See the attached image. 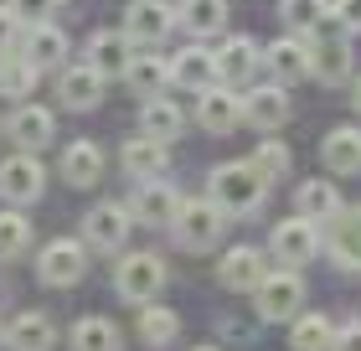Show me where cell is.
<instances>
[{"instance_id": "1", "label": "cell", "mask_w": 361, "mask_h": 351, "mask_svg": "<svg viewBox=\"0 0 361 351\" xmlns=\"http://www.w3.org/2000/svg\"><path fill=\"white\" fill-rule=\"evenodd\" d=\"M264 191H269V181L258 176L248 160H227V165L212 171V202H217L227 217L258 212V207H264Z\"/></svg>"}, {"instance_id": "2", "label": "cell", "mask_w": 361, "mask_h": 351, "mask_svg": "<svg viewBox=\"0 0 361 351\" xmlns=\"http://www.w3.org/2000/svg\"><path fill=\"white\" fill-rule=\"evenodd\" d=\"M114 290L124 299H135V305H150V299L166 290V263H160V254H124L119 269H114Z\"/></svg>"}, {"instance_id": "3", "label": "cell", "mask_w": 361, "mask_h": 351, "mask_svg": "<svg viewBox=\"0 0 361 351\" xmlns=\"http://www.w3.org/2000/svg\"><path fill=\"white\" fill-rule=\"evenodd\" d=\"M176 238H180V248H212L222 238V227H227V212L212 202H202V196H196V202H180V212H176Z\"/></svg>"}, {"instance_id": "4", "label": "cell", "mask_w": 361, "mask_h": 351, "mask_svg": "<svg viewBox=\"0 0 361 351\" xmlns=\"http://www.w3.org/2000/svg\"><path fill=\"white\" fill-rule=\"evenodd\" d=\"M253 295H258V315L264 321H300V310H305V279L294 269L269 274Z\"/></svg>"}, {"instance_id": "5", "label": "cell", "mask_w": 361, "mask_h": 351, "mask_svg": "<svg viewBox=\"0 0 361 351\" xmlns=\"http://www.w3.org/2000/svg\"><path fill=\"white\" fill-rule=\"evenodd\" d=\"M37 274L42 284H52V290H68V284H78L88 274V254H83V243L78 238H52L37 254Z\"/></svg>"}, {"instance_id": "6", "label": "cell", "mask_w": 361, "mask_h": 351, "mask_svg": "<svg viewBox=\"0 0 361 351\" xmlns=\"http://www.w3.org/2000/svg\"><path fill=\"white\" fill-rule=\"evenodd\" d=\"M269 254L284 258V269H300L320 254V227L305 222V217H284L274 232H269Z\"/></svg>"}, {"instance_id": "7", "label": "cell", "mask_w": 361, "mask_h": 351, "mask_svg": "<svg viewBox=\"0 0 361 351\" xmlns=\"http://www.w3.org/2000/svg\"><path fill=\"white\" fill-rule=\"evenodd\" d=\"M42 191H47V171H42V160L31 155V150H21V155H11V160H0V196H6L11 207L37 202Z\"/></svg>"}, {"instance_id": "8", "label": "cell", "mask_w": 361, "mask_h": 351, "mask_svg": "<svg viewBox=\"0 0 361 351\" xmlns=\"http://www.w3.org/2000/svg\"><path fill=\"white\" fill-rule=\"evenodd\" d=\"M196 124H202V135H233L243 124V98L222 83H212L196 93Z\"/></svg>"}, {"instance_id": "9", "label": "cell", "mask_w": 361, "mask_h": 351, "mask_svg": "<svg viewBox=\"0 0 361 351\" xmlns=\"http://www.w3.org/2000/svg\"><path fill=\"white\" fill-rule=\"evenodd\" d=\"M129 207H119V202H98L88 217H83V238L93 243V248H104V254H119V248L129 243Z\"/></svg>"}, {"instance_id": "10", "label": "cell", "mask_w": 361, "mask_h": 351, "mask_svg": "<svg viewBox=\"0 0 361 351\" xmlns=\"http://www.w3.org/2000/svg\"><path fill=\"white\" fill-rule=\"evenodd\" d=\"M217 279H222V290H258V284L269 279V254H258L248 243L227 248L217 258Z\"/></svg>"}, {"instance_id": "11", "label": "cell", "mask_w": 361, "mask_h": 351, "mask_svg": "<svg viewBox=\"0 0 361 351\" xmlns=\"http://www.w3.org/2000/svg\"><path fill=\"white\" fill-rule=\"evenodd\" d=\"M325 248L341 269H361V207H341L325 222Z\"/></svg>"}, {"instance_id": "12", "label": "cell", "mask_w": 361, "mask_h": 351, "mask_svg": "<svg viewBox=\"0 0 361 351\" xmlns=\"http://www.w3.org/2000/svg\"><path fill=\"white\" fill-rule=\"evenodd\" d=\"M57 98L68 109H98V98H104V73L93 68V62H73V68L57 73Z\"/></svg>"}, {"instance_id": "13", "label": "cell", "mask_w": 361, "mask_h": 351, "mask_svg": "<svg viewBox=\"0 0 361 351\" xmlns=\"http://www.w3.org/2000/svg\"><path fill=\"white\" fill-rule=\"evenodd\" d=\"M243 119H248L253 129H284L289 119V93L279 88V83H264V88H248L243 93Z\"/></svg>"}, {"instance_id": "14", "label": "cell", "mask_w": 361, "mask_h": 351, "mask_svg": "<svg viewBox=\"0 0 361 351\" xmlns=\"http://www.w3.org/2000/svg\"><path fill=\"white\" fill-rule=\"evenodd\" d=\"M26 62H31L37 73L68 68V31H62V26H52V21L26 26Z\"/></svg>"}, {"instance_id": "15", "label": "cell", "mask_w": 361, "mask_h": 351, "mask_svg": "<svg viewBox=\"0 0 361 351\" xmlns=\"http://www.w3.org/2000/svg\"><path fill=\"white\" fill-rule=\"evenodd\" d=\"M212 57H217V83H222V88H238V83H248V78L258 73V62H264V52H258L248 37H227Z\"/></svg>"}, {"instance_id": "16", "label": "cell", "mask_w": 361, "mask_h": 351, "mask_svg": "<svg viewBox=\"0 0 361 351\" xmlns=\"http://www.w3.org/2000/svg\"><path fill=\"white\" fill-rule=\"evenodd\" d=\"M166 31H171V11L160 6V0H129V11H124V37L135 42V47H155Z\"/></svg>"}, {"instance_id": "17", "label": "cell", "mask_w": 361, "mask_h": 351, "mask_svg": "<svg viewBox=\"0 0 361 351\" xmlns=\"http://www.w3.org/2000/svg\"><path fill=\"white\" fill-rule=\"evenodd\" d=\"M320 160L331 176H356L361 171V129L356 124H341L320 140Z\"/></svg>"}, {"instance_id": "18", "label": "cell", "mask_w": 361, "mask_h": 351, "mask_svg": "<svg viewBox=\"0 0 361 351\" xmlns=\"http://www.w3.org/2000/svg\"><path fill=\"white\" fill-rule=\"evenodd\" d=\"M119 165L129 176H140V181H155V176H166V165H171V150L166 140H150V135H135L124 150H119Z\"/></svg>"}, {"instance_id": "19", "label": "cell", "mask_w": 361, "mask_h": 351, "mask_svg": "<svg viewBox=\"0 0 361 351\" xmlns=\"http://www.w3.org/2000/svg\"><path fill=\"white\" fill-rule=\"evenodd\" d=\"M6 135L21 145V150H31V155H37V150L52 140V109H42V104H21L6 119Z\"/></svg>"}, {"instance_id": "20", "label": "cell", "mask_w": 361, "mask_h": 351, "mask_svg": "<svg viewBox=\"0 0 361 351\" xmlns=\"http://www.w3.org/2000/svg\"><path fill=\"white\" fill-rule=\"evenodd\" d=\"M310 73H315L320 83H346L351 78V42L346 37L310 42Z\"/></svg>"}, {"instance_id": "21", "label": "cell", "mask_w": 361, "mask_h": 351, "mask_svg": "<svg viewBox=\"0 0 361 351\" xmlns=\"http://www.w3.org/2000/svg\"><path fill=\"white\" fill-rule=\"evenodd\" d=\"M264 62H269V73L279 78V88H289V83H300V78L310 73V42H300V37H279L269 52H264Z\"/></svg>"}, {"instance_id": "22", "label": "cell", "mask_w": 361, "mask_h": 351, "mask_svg": "<svg viewBox=\"0 0 361 351\" xmlns=\"http://www.w3.org/2000/svg\"><path fill=\"white\" fill-rule=\"evenodd\" d=\"M129 212H135L140 217V222H176V212H180V196H176V186H171V181H145V186H140V196H135V207H129Z\"/></svg>"}, {"instance_id": "23", "label": "cell", "mask_w": 361, "mask_h": 351, "mask_svg": "<svg viewBox=\"0 0 361 351\" xmlns=\"http://www.w3.org/2000/svg\"><path fill=\"white\" fill-rule=\"evenodd\" d=\"M171 83H180V88H191V93L212 88V83H217V57L202 52V42L186 47V52H176V62H171Z\"/></svg>"}, {"instance_id": "24", "label": "cell", "mask_w": 361, "mask_h": 351, "mask_svg": "<svg viewBox=\"0 0 361 351\" xmlns=\"http://www.w3.org/2000/svg\"><path fill=\"white\" fill-rule=\"evenodd\" d=\"M98 176H104V150H98L93 140H78V145L62 150V181H68V186L88 191Z\"/></svg>"}, {"instance_id": "25", "label": "cell", "mask_w": 361, "mask_h": 351, "mask_svg": "<svg viewBox=\"0 0 361 351\" xmlns=\"http://www.w3.org/2000/svg\"><path fill=\"white\" fill-rule=\"evenodd\" d=\"M6 341H11V351H52L57 331H52V321H47V315L26 310V315H16V321L6 326Z\"/></svg>"}, {"instance_id": "26", "label": "cell", "mask_w": 361, "mask_h": 351, "mask_svg": "<svg viewBox=\"0 0 361 351\" xmlns=\"http://www.w3.org/2000/svg\"><path fill=\"white\" fill-rule=\"evenodd\" d=\"M124 83L145 98H160V88L171 83V62H160V52H135L124 68Z\"/></svg>"}, {"instance_id": "27", "label": "cell", "mask_w": 361, "mask_h": 351, "mask_svg": "<svg viewBox=\"0 0 361 351\" xmlns=\"http://www.w3.org/2000/svg\"><path fill=\"white\" fill-rule=\"evenodd\" d=\"M180 124H186V114H180L166 93H160V98H145V104H140V129H145L150 140H166V145H171V140L180 135Z\"/></svg>"}, {"instance_id": "28", "label": "cell", "mask_w": 361, "mask_h": 351, "mask_svg": "<svg viewBox=\"0 0 361 351\" xmlns=\"http://www.w3.org/2000/svg\"><path fill=\"white\" fill-rule=\"evenodd\" d=\"M129 47H135V42H129L124 31H98V37L88 42V62H93L104 78H114V73L124 78V68H129Z\"/></svg>"}, {"instance_id": "29", "label": "cell", "mask_w": 361, "mask_h": 351, "mask_svg": "<svg viewBox=\"0 0 361 351\" xmlns=\"http://www.w3.org/2000/svg\"><path fill=\"white\" fill-rule=\"evenodd\" d=\"M294 207H300L305 222L320 227V222H331V217L341 212V191H336L325 176H315V181H305V186H300V202H294Z\"/></svg>"}, {"instance_id": "30", "label": "cell", "mask_w": 361, "mask_h": 351, "mask_svg": "<svg viewBox=\"0 0 361 351\" xmlns=\"http://www.w3.org/2000/svg\"><path fill=\"white\" fill-rule=\"evenodd\" d=\"M180 26L191 37H217L227 26V0H180Z\"/></svg>"}, {"instance_id": "31", "label": "cell", "mask_w": 361, "mask_h": 351, "mask_svg": "<svg viewBox=\"0 0 361 351\" xmlns=\"http://www.w3.org/2000/svg\"><path fill=\"white\" fill-rule=\"evenodd\" d=\"M73 351H119V331L104 315H83L73 326Z\"/></svg>"}, {"instance_id": "32", "label": "cell", "mask_w": 361, "mask_h": 351, "mask_svg": "<svg viewBox=\"0 0 361 351\" xmlns=\"http://www.w3.org/2000/svg\"><path fill=\"white\" fill-rule=\"evenodd\" d=\"M289 346L294 351H331L336 346V326L325 321V315H300L289 331Z\"/></svg>"}, {"instance_id": "33", "label": "cell", "mask_w": 361, "mask_h": 351, "mask_svg": "<svg viewBox=\"0 0 361 351\" xmlns=\"http://www.w3.org/2000/svg\"><path fill=\"white\" fill-rule=\"evenodd\" d=\"M325 0H284L279 6V16H284V26L294 31V37H305V31H320L325 26Z\"/></svg>"}, {"instance_id": "34", "label": "cell", "mask_w": 361, "mask_h": 351, "mask_svg": "<svg viewBox=\"0 0 361 351\" xmlns=\"http://www.w3.org/2000/svg\"><path fill=\"white\" fill-rule=\"evenodd\" d=\"M176 331H180L176 310H166V305H145L140 310V336H145V346H166V341H176Z\"/></svg>"}, {"instance_id": "35", "label": "cell", "mask_w": 361, "mask_h": 351, "mask_svg": "<svg viewBox=\"0 0 361 351\" xmlns=\"http://www.w3.org/2000/svg\"><path fill=\"white\" fill-rule=\"evenodd\" d=\"M31 88H37V68L26 62V52H6V57H0V93H16V98H21V93H31Z\"/></svg>"}, {"instance_id": "36", "label": "cell", "mask_w": 361, "mask_h": 351, "mask_svg": "<svg viewBox=\"0 0 361 351\" xmlns=\"http://www.w3.org/2000/svg\"><path fill=\"white\" fill-rule=\"evenodd\" d=\"M26 243H31V222L16 207H6L0 212V258H21Z\"/></svg>"}, {"instance_id": "37", "label": "cell", "mask_w": 361, "mask_h": 351, "mask_svg": "<svg viewBox=\"0 0 361 351\" xmlns=\"http://www.w3.org/2000/svg\"><path fill=\"white\" fill-rule=\"evenodd\" d=\"M248 165H253V171L264 176V181L284 176V171H289V145H279V140H264V145L253 150V160H248Z\"/></svg>"}, {"instance_id": "38", "label": "cell", "mask_w": 361, "mask_h": 351, "mask_svg": "<svg viewBox=\"0 0 361 351\" xmlns=\"http://www.w3.org/2000/svg\"><path fill=\"white\" fill-rule=\"evenodd\" d=\"M331 16H336V21L346 26V31H361V0H336Z\"/></svg>"}, {"instance_id": "39", "label": "cell", "mask_w": 361, "mask_h": 351, "mask_svg": "<svg viewBox=\"0 0 361 351\" xmlns=\"http://www.w3.org/2000/svg\"><path fill=\"white\" fill-rule=\"evenodd\" d=\"M47 6H52V0H11V11H16V21H31V26H37L42 21V11Z\"/></svg>"}, {"instance_id": "40", "label": "cell", "mask_w": 361, "mask_h": 351, "mask_svg": "<svg viewBox=\"0 0 361 351\" xmlns=\"http://www.w3.org/2000/svg\"><path fill=\"white\" fill-rule=\"evenodd\" d=\"M16 31H21V21H16V11H0V57L16 47Z\"/></svg>"}, {"instance_id": "41", "label": "cell", "mask_w": 361, "mask_h": 351, "mask_svg": "<svg viewBox=\"0 0 361 351\" xmlns=\"http://www.w3.org/2000/svg\"><path fill=\"white\" fill-rule=\"evenodd\" d=\"M331 351H361V321L341 326V331H336V346H331Z\"/></svg>"}, {"instance_id": "42", "label": "cell", "mask_w": 361, "mask_h": 351, "mask_svg": "<svg viewBox=\"0 0 361 351\" xmlns=\"http://www.w3.org/2000/svg\"><path fill=\"white\" fill-rule=\"evenodd\" d=\"M351 104H356V114H361V78H356V93H351Z\"/></svg>"}, {"instance_id": "43", "label": "cell", "mask_w": 361, "mask_h": 351, "mask_svg": "<svg viewBox=\"0 0 361 351\" xmlns=\"http://www.w3.org/2000/svg\"><path fill=\"white\" fill-rule=\"evenodd\" d=\"M196 351H217V346H196Z\"/></svg>"}]
</instances>
